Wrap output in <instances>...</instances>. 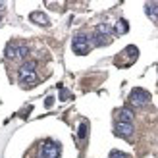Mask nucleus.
Instances as JSON below:
<instances>
[{
	"mask_svg": "<svg viewBox=\"0 0 158 158\" xmlns=\"http://www.w3.org/2000/svg\"><path fill=\"white\" fill-rule=\"evenodd\" d=\"M35 69H37V62L35 60H25L21 64V68H19V77H23V75H29V73H35Z\"/></svg>",
	"mask_w": 158,
	"mask_h": 158,
	"instance_id": "nucleus-8",
	"label": "nucleus"
},
{
	"mask_svg": "<svg viewBox=\"0 0 158 158\" xmlns=\"http://www.w3.org/2000/svg\"><path fill=\"white\" fill-rule=\"evenodd\" d=\"M120 56H125L127 60H125V66H131L133 62L137 60V56H139V50H137V46H127V48H123L122 52H120Z\"/></svg>",
	"mask_w": 158,
	"mask_h": 158,
	"instance_id": "nucleus-6",
	"label": "nucleus"
},
{
	"mask_svg": "<svg viewBox=\"0 0 158 158\" xmlns=\"http://www.w3.org/2000/svg\"><path fill=\"white\" fill-rule=\"evenodd\" d=\"M27 54H29V46L27 44L8 43V46H6V58L8 60H25Z\"/></svg>",
	"mask_w": 158,
	"mask_h": 158,
	"instance_id": "nucleus-2",
	"label": "nucleus"
},
{
	"mask_svg": "<svg viewBox=\"0 0 158 158\" xmlns=\"http://www.w3.org/2000/svg\"><path fill=\"white\" fill-rule=\"evenodd\" d=\"M77 135H79V139H81V141H85V139H87V135H89V123H87V122H81Z\"/></svg>",
	"mask_w": 158,
	"mask_h": 158,
	"instance_id": "nucleus-15",
	"label": "nucleus"
},
{
	"mask_svg": "<svg viewBox=\"0 0 158 158\" xmlns=\"http://www.w3.org/2000/svg\"><path fill=\"white\" fill-rule=\"evenodd\" d=\"M129 102L133 106H148V102H151V93L137 87V89H133L131 94H129Z\"/></svg>",
	"mask_w": 158,
	"mask_h": 158,
	"instance_id": "nucleus-3",
	"label": "nucleus"
},
{
	"mask_svg": "<svg viewBox=\"0 0 158 158\" xmlns=\"http://www.w3.org/2000/svg\"><path fill=\"white\" fill-rule=\"evenodd\" d=\"M29 19L33 21V23H39V25H43V27L50 25V19L46 18V14H43V12H33V14L29 15Z\"/></svg>",
	"mask_w": 158,
	"mask_h": 158,
	"instance_id": "nucleus-10",
	"label": "nucleus"
},
{
	"mask_svg": "<svg viewBox=\"0 0 158 158\" xmlns=\"http://www.w3.org/2000/svg\"><path fill=\"white\" fill-rule=\"evenodd\" d=\"M133 118H135V112H133L131 108L125 106V108L118 110V122H120V123H131Z\"/></svg>",
	"mask_w": 158,
	"mask_h": 158,
	"instance_id": "nucleus-7",
	"label": "nucleus"
},
{
	"mask_svg": "<svg viewBox=\"0 0 158 158\" xmlns=\"http://www.w3.org/2000/svg\"><path fill=\"white\" fill-rule=\"evenodd\" d=\"M60 98H62V100H66V98H72V94H69L66 89H60Z\"/></svg>",
	"mask_w": 158,
	"mask_h": 158,
	"instance_id": "nucleus-17",
	"label": "nucleus"
},
{
	"mask_svg": "<svg viewBox=\"0 0 158 158\" xmlns=\"http://www.w3.org/2000/svg\"><path fill=\"white\" fill-rule=\"evenodd\" d=\"M41 145V151L46 158H60V151H62V147L56 143V141H43V143H39Z\"/></svg>",
	"mask_w": 158,
	"mask_h": 158,
	"instance_id": "nucleus-4",
	"label": "nucleus"
},
{
	"mask_svg": "<svg viewBox=\"0 0 158 158\" xmlns=\"http://www.w3.org/2000/svg\"><path fill=\"white\" fill-rule=\"evenodd\" d=\"M145 8H147V15H148V18H151V19L156 23V25H158V4L148 2Z\"/></svg>",
	"mask_w": 158,
	"mask_h": 158,
	"instance_id": "nucleus-13",
	"label": "nucleus"
},
{
	"mask_svg": "<svg viewBox=\"0 0 158 158\" xmlns=\"http://www.w3.org/2000/svg\"><path fill=\"white\" fill-rule=\"evenodd\" d=\"M110 43H112V39H110V37H102V35H97V33L91 37V44L93 46H106Z\"/></svg>",
	"mask_w": 158,
	"mask_h": 158,
	"instance_id": "nucleus-12",
	"label": "nucleus"
},
{
	"mask_svg": "<svg viewBox=\"0 0 158 158\" xmlns=\"http://www.w3.org/2000/svg\"><path fill=\"white\" fill-rule=\"evenodd\" d=\"M110 158H129V156L120 152V151H112V152H110Z\"/></svg>",
	"mask_w": 158,
	"mask_h": 158,
	"instance_id": "nucleus-16",
	"label": "nucleus"
},
{
	"mask_svg": "<svg viewBox=\"0 0 158 158\" xmlns=\"http://www.w3.org/2000/svg\"><path fill=\"white\" fill-rule=\"evenodd\" d=\"M39 81H41V79H39L37 73H29V75L19 77V83H21V87H25V89H29V87H35Z\"/></svg>",
	"mask_w": 158,
	"mask_h": 158,
	"instance_id": "nucleus-9",
	"label": "nucleus"
},
{
	"mask_svg": "<svg viewBox=\"0 0 158 158\" xmlns=\"http://www.w3.org/2000/svg\"><path fill=\"white\" fill-rule=\"evenodd\" d=\"M129 31V27H127V21L125 19H120L116 23V27H114V35H125Z\"/></svg>",
	"mask_w": 158,
	"mask_h": 158,
	"instance_id": "nucleus-14",
	"label": "nucleus"
},
{
	"mask_svg": "<svg viewBox=\"0 0 158 158\" xmlns=\"http://www.w3.org/2000/svg\"><path fill=\"white\" fill-rule=\"evenodd\" d=\"M72 48H73V52L77 54V56L89 54V50H91V37L87 33H77L73 37V41H72Z\"/></svg>",
	"mask_w": 158,
	"mask_h": 158,
	"instance_id": "nucleus-1",
	"label": "nucleus"
},
{
	"mask_svg": "<svg viewBox=\"0 0 158 158\" xmlns=\"http://www.w3.org/2000/svg\"><path fill=\"white\" fill-rule=\"evenodd\" d=\"M94 33H97V35H102V37H112V35H114V27L108 25V23H98L97 29H94Z\"/></svg>",
	"mask_w": 158,
	"mask_h": 158,
	"instance_id": "nucleus-11",
	"label": "nucleus"
},
{
	"mask_svg": "<svg viewBox=\"0 0 158 158\" xmlns=\"http://www.w3.org/2000/svg\"><path fill=\"white\" fill-rule=\"evenodd\" d=\"M114 133H116L118 137H122V139L133 141V133H135V127H133V123H120V122H116V125H114Z\"/></svg>",
	"mask_w": 158,
	"mask_h": 158,
	"instance_id": "nucleus-5",
	"label": "nucleus"
}]
</instances>
